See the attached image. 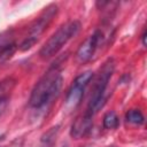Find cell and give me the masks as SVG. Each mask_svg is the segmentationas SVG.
Segmentation results:
<instances>
[{"label":"cell","instance_id":"cell-8","mask_svg":"<svg viewBox=\"0 0 147 147\" xmlns=\"http://www.w3.org/2000/svg\"><path fill=\"white\" fill-rule=\"evenodd\" d=\"M15 85H16V80L13 77H7L0 82V101L8 99Z\"/></svg>","mask_w":147,"mask_h":147},{"label":"cell","instance_id":"cell-5","mask_svg":"<svg viewBox=\"0 0 147 147\" xmlns=\"http://www.w3.org/2000/svg\"><path fill=\"white\" fill-rule=\"evenodd\" d=\"M92 76H93L92 71H85L76 77V79L74 80V83L67 94L65 107L68 109L76 108L80 103V100L84 95V90L87 86V84L90 83V80L92 79Z\"/></svg>","mask_w":147,"mask_h":147},{"label":"cell","instance_id":"cell-10","mask_svg":"<svg viewBox=\"0 0 147 147\" xmlns=\"http://www.w3.org/2000/svg\"><path fill=\"white\" fill-rule=\"evenodd\" d=\"M118 125V117L115 111H108L103 117V127L105 129H115Z\"/></svg>","mask_w":147,"mask_h":147},{"label":"cell","instance_id":"cell-3","mask_svg":"<svg viewBox=\"0 0 147 147\" xmlns=\"http://www.w3.org/2000/svg\"><path fill=\"white\" fill-rule=\"evenodd\" d=\"M114 68H115L114 61L110 59L105 63V65L100 70L99 76H98V78L95 80V84H94L93 92L91 94V99H90L88 106H87V110H86L87 114L93 116L103 106L105 92H106L108 83H109V80L111 78V75L114 72Z\"/></svg>","mask_w":147,"mask_h":147},{"label":"cell","instance_id":"cell-4","mask_svg":"<svg viewBox=\"0 0 147 147\" xmlns=\"http://www.w3.org/2000/svg\"><path fill=\"white\" fill-rule=\"evenodd\" d=\"M57 11V7L55 5H51L48 6L44 13L34 21V23L31 25L30 30H29V36L24 39V41L21 44L20 48L22 51H28L30 49L39 39L40 34L47 29V26L49 25V23L52 22V20L54 18V16L56 15Z\"/></svg>","mask_w":147,"mask_h":147},{"label":"cell","instance_id":"cell-6","mask_svg":"<svg viewBox=\"0 0 147 147\" xmlns=\"http://www.w3.org/2000/svg\"><path fill=\"white\" fill-rule=\"evenodd\" d=\"M102 39V33L96 30L93 34H91L77 49L76 53V59L79 63H85L87 62L94 54L95 49L98 48L100 40Z\"/></svg>","mask_w":147,"mask_h":147},{"label":"cell","instance_id":"cell-9","mask_svg":"<svg viewBox=\"0 0 147 147\" xmlns=\"http://www.w3.org/2000/svg\"><path fill=\"white\" fill-rule=\"evenodd\" d=\"M16 51H17V45L14 41L3 44L2 47L0 48V62H5L8 59H10Z\"/></svg>","mask_w":147,"mask_h":147},{"label":"cell","instance_id":"cell-7","mask_svg":"<svg viewBox=\"0 0 147 147\" xmlns=\"http://www.w3.org/2000/svg\"><path fill=\"white\" fill-rule=\"evenodd\" d=\"M92 118H93V116L87 114V113L77 117L71 125V130H70L71 137L75 139L84 138L92 129V124H93Z\"/></svg>","mask_w":147,"mask_h":147},{"label":"cell","instance_id":"cell-13","mask_svg":"<svg viewBox=\"0 0 147 147\" xmlns=\"http://www.w3.org/2000/svg\"><path fill=\"white\" fill-rule=\"evenodd\" d=\"M141 39H142V45L146 46V31H144V33L141 36Z\"/></svg>","mask_w":147,"mask_h":147},{"label":"cell","instance_id":"cell-1","mask_svg":"<svg viewBox=\"0 0 147 147\" xmlns=\"http://www.w3.org/2000/svg\"><path fill=\"white\" fill-rule=\"evenodd\" d=\"M62 85V75L57 67H52L33 87L29 103L32 108L45 106L60 90Z\"/></svg>","mask_w":147,"mask_h":147},{"label":"cell","instance_id":"cell-2","mask_svg":"<svg viewBox=\"0 0 147 147\" xmlns=\"http://www.w3.org/2000/svg\"><path fill=\"white\" fill-rule=\"evenodd\" d=\"M80 29V23L78 21H71L63 24L57 31L44 44L39 55L42 59H48L55 55L71 38H74Z\"/></svg>","mask_w":147,"mask_h":147},{"label":"cell","instance_id":"cell-14","mask_svg":"<svg viewBox=\"0 0 147 147\" xmlns=\"http://www.w3.org/2000/svg\"><path fill=\"white\" fill-rule=\"evenodd\" d=\"M64 147H67V146H64Z\"/></svg>","mask_w":147,"mask_h":147},{"label":"cell","instance_id":"cell-11","mask_svg":"<svg viewBox=\"0 0 147 147\" xmlns=\"http://www.w3.org/2000/svg\"><path fill=\"white\" fill-rule=\"evenodd\" d=\"M126 121L129 123H132V124H142L144 123V115L141 114L140 110H137V109H131L126 113V116H125Z\"/></svg>","mask_w":147,"mask_h":147},{"label":"cell","instance_id":"cell-12","mask_svg":"<svg viewBox=\"0 0 147 147\" xmlns=\"http://www.w3.org/2000/svg\"><path fill=\"white\" fill-rule=\"evenodd\" d=\"M8 99H5V100H1L0 101V116L2 115V113L6 110V108H7V106H8Z\"/></svg>","mask_w":147,"mask_h":147}]
</instances>
